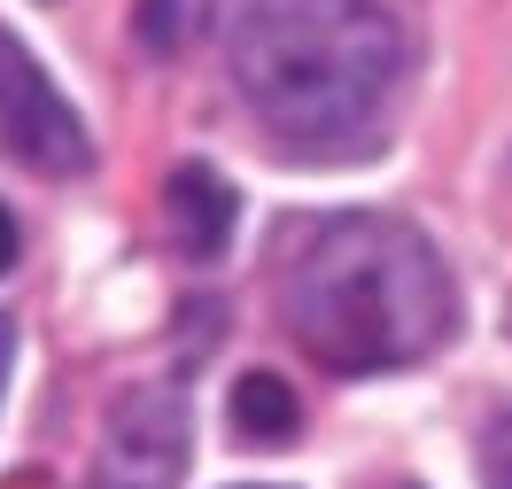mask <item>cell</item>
I'll return each instance as SVG.
<instances>
[{"mask_svg":"<svg viewBox=\"0 0 512 489\" xmlns=\"http://www.w3.org/2000/svg\"><path fill=\"white\" fill-rule=\"evenodd\" d=\"M218 47L280 156L357 163L381 148L404 86V32L381 0H225Z\"/></svg>","mask_w":512,"mask_h":489,"instance_id":"1","label":"cell"},{"mask_svg":"<svg viewBox=\"0 0 512 489\" xmlns=\"http://www.w3.org/2000/svg\"><path fill=\"white\" fill-rule=\"evenodd\" d=\"M280 319L326 373H396L443 350L458 326V288L435 241L381 210L303 218L280 257Z\"/></svg>","mask_w":512,"mask_h":489,"instance_id":"2","label":"cell"},{"mask_svg":"<svg viewBox=\"0 0 512 489\" xmlns=\"http://www.w3.org/2000/svg\"><path fill=\"white\" fill-rule=\"evenodd\" d=\"M179 474H187V389L140 381L109 404L86 489H179Z\"/></svg>","mask_w":512,"mask_h":489,"instance_id":"3","label":"cell"},{"mask_svg":"<svg viewBox=\"0 0 512 489\" xmlns=\"http://www.w3.org/2000/svg\"><path fill=\"white\" fill-rule=\"evenodd\" d=\"M0 156L32 163L47 179H70L94 163V140L78 125V109L55 94V78L0 32Z\"/></svg>","mask_w":512,"mask_h":489,"instance_id":"4","label":"cell"},{"mask_svg":"<svg viewBox=\"0 0 512 489\" xmlns=\"http://www.w3.org/2000/svg\"><path fill=\"white\" fill-rule=\"evenodd\" d=\"M233 218H241V202H233V187H225V171L179 163V171L163 179V226H171V241H179V257H194V264L225 257Z\"/></svg>","mask_w":512,"mask_h":489,"instance_id":"5","label":"cell"},{"mask_svg":"<svg viewBox=\"0 0 512 489\" xmlns=\"http://www.w3.org/2000/svg\"><path fill=\"white\" fill-rule=\"evenodd\" d=\"M225 412H233V435H241L249 451H280V443L303 435V404H295V389L280 373H241Z\"/></svg>","mask_w":512,"mask_h":489,"instance_id":"6","label":"cell"},{"mask_svg":"<svg viewBox=\"0 0 512 489\" xmlns=\"http://www.w3.org/2000/svg\"><path fill=\"white\" fill-rule=\"evenodd\" d=\"M481 489H512V412H497L481 435Z\"/></svg>","mask_w":512,"mask_h":489,"instance_id":"7","label":"cell"},{"mask_svg":"<svg viewBox=\"0 0 512 489\" xmlns=\"http://www.w3.org/2000/svg\"><path fill=\"white\" fill-rule=\"evenodd\" d=\"M140 39H148L156 55H171V47H179V0H140Z\"/></svg>","mask_w":512,"mask_h":489,"instance_id":"8","label":"cell"},{"mask_svg":"<svg viewBox=\"0 0 512 489\" xmlns=\"http://www.w3.org/2000/svg\"><path fill=\"white\" fill-rule=\"evenodd\" d=\"M8 264H16V218L0 210V272H8Z\"/></svg>","mask_w":512,"mask_h":489,"instance_id":"9","label":"cell"},{"mask_svg":"<svg viewBox=\"0 0 512 489\" xmlns=\"http://www.w3.org/2000/svg\"><path fill=\"white\" fill-rule=\"evenodd\" d=\"M8 358H16V326L0 319V381H8Z\"/></svg>","mask_w":512,"mask_h":489,"instance_id":"10","label":"cell"}]
</instances>
